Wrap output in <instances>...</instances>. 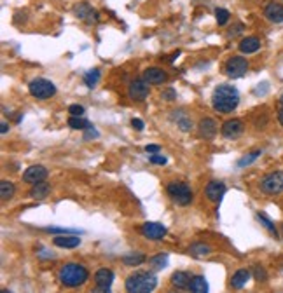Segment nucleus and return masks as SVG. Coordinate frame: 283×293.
Instances as JSON below:
<instances>
[{
	"label": "nucleus",
	"instance_id": "nucleus-47",
	"mask_svg": "<svg viewBox=\"0 0 283 293\" xmlns=\"http://www.w3.org/2000/svg\"><path fill=\"white\" fill-rule=\"evenodd\" d=\"M2 293H11V292H9V290H2Z\"/></svg>",
	"mask_w": 283,
	"mask_h": 293
},
{
	"label": "nucleus",
	"instance_id": "nucleus-32",
	"mask_svg": "<svg viewBox=\"0 0 283 293\" xmlns=\"http://www.w3.org/2000/svg\"><path fill=\"white\" fill-rule=\"evenodd\" d=\"M261 154H262L261 150H255V152L248 154V155H245V157H241V159H240V162H238V166H240V168H245V166H250L253 161H255V159L259 157V155H261Z\"/></svg>",
	"mask_w": 283,
	"mask_h": 293
},
{
	"label": "nucleus",
	"instance_id": "nucleus-12",
	"mask_svg": "<svg viewBox=\"0 0 283 293\" xmlns=\"http://www.w3.org/2000/svg\"><path fill=\"white\" fill-rule=\"evenodd\" d=\"M73 13H75V16L79 17V19H82V21L86 23H98L100 21V14L94 11L93 7H91L88 2H81V4L75 5V9H73Z\"/></svg>",
	"mask_w": 283,
	"mask_h": 293
},
{
	"label": "nucleus",
	"instance_id": "nucleus-2",
	"mask_svg": "<svg viewBox=\"0 0 283 293\" xmlns=\"http://www.w3.org/2000/svg\"><path fill=\"white\" fill-rule=\"evenodd\" d=\"M156 286H158V276L149 271L135 272V274L128 276L124 283V288L128 293H150L154 292Z\"/></svg>",
	"mask_w": 283,
	"mask_h": 293
},
{
	"label": "nucleus",
	"instance_id": "nucleus-13",
	"mask_svg": "<svg viewBox=\"0 0 283 293\" xmlns=\"http://www.w3.org/2000/svg\"><path fill=\"white\" fill-rule=\"evenodd\" d=\"M226 190H228V189H226V185H224L222 182H219V180H212V182L206 183V187H205L206 197H208L212 203H217V204L222 201Z\"/></svg>",
	"mask_w": 283,
	"mask_h": 293
},
{
	"label": "nucleus",
	"instance_id": "nucleus-20",
	"mask_svg": "<svg viewBox=\"0 0 283 293\" xmlns=\"http://www.w3.org/2000/svg\"><path fill=\"white\" fill-rule=\"evenodd\" d=\"M250 276H252V272H250L248 269H240V271H236L234 276L231 277V286L236 290H241L245 285H247V281L250 279Z\"/></svg>",
	"mask_w": 283,
	"mask_h": 293
},
{
	"label": "nucleus",
	"instance_id": "nucleus-10",
	"mask_svg": "<svg viewBox=\"0 0 283 293\" xmlns=\"http://www.w3.org/2000/svg\"><path fill=\"white\" fill-rule=\"evenodd\" d=\"M140 232L143 238L147 239H152V241H159V239H163L166 236V227L158 224V222H147L143 225L140 227Z\"/></svg>",
	"mask_w": 283,
	"mask_h": 293
},
{
	"label": "nucleus",
	"instance_id": "nucleus-44",
	"mask_svg": "<svg viewBox=\"0 0 283 293\" xmlns=\"http://www.w3.org/2000/svg\"><path fill=\"white\" fill-rule=\"evenodd\" d=\"M278 122H280V124H282V126H283V108H282V110L278 112Z\"/></svg>",
	"mask_w": 283,
	"mask_h": 293
},
{
	"label": "nucleus",
	"instance_id": "nucleus-36",
	"mask_svg": "<svg viewBox=\"0 0 283 293\" xmlns=\"http://www.w3.org/2000/svg\"><path fill=\"white\" fill-rule=\"evenodd\" d=\"M152 164H158V166H164L166 164V157H163V155H158V154H154V155H150V159H149Z\"/></svg>",
	"mask_w": 283,
	"mask_h": 293
},
{
	"label": "nucleus",
	"instance_id": "nucleus-43",
	"mask_svg": "<svg viewBox=\"0 0 283 293\" xmlns=\"http://www.w3.org/2000/svg\"><path fill=\"white\" fill-rule=\"evenodd\" d=\"M0 131H2V135H5V133L9 131V126H7V122H2V126H0Z\"/></svg>",
	"mask_w": 283,
	"mask_h": 293
},
{
	"label": "nucleus",
	"instance_id": "nucleus-31",
	"mask_svg": "<svg viewBox=\"0 0 283 293\" xmlns=\"http://www.w3.org/2000/svg\"><path fill=\"white\" fill-rule=\"evenodd\" d=\"M210 248L206 246V244H203V242H196V244H193L191 246V253H193L194 257H201V255H206V253H210Z\"/></svg>",
	"mask_w": 283,
	"mask_h": 293
},
{
	"label": "nucleus",
	"instance_id": "nucleus-15",
	"mask_svg": "<svg viewBox=\"0 0 283 293\" xmlns=\"http://www.w3.org/2000/svg\"><path fill=\"white\" fill-rule=\"evenodd\" d=\"M264 16L271 23H283V5L280 2H269L264 7Z\"/></svg>",
	"mask_w": 283,
	"mask_h": 293
},
{
	"label": "nucleus",
	"instance_id": "nucleus-1",
	"mask_svg": "<svg viewBox=\"0 0 283 293\" xmlns=\"http://www.w3.org/2000/svg\"><path fill=\"white\" fill-rule=\"evenodd\" d=\"M240 103V93L234 86L229 84H220L215 87L213 94H212V105L213 110L219 114H231Z\"/></svg>",
	"mask_w": 283,
	"mask_h": 293
},
{
	"label": "nucleus",
	"instance_id": "nucleus-6",
	"mask_svg": "<svg viewBox=\"0 0 283 293\" xmlns=\"http://www.w3.org/2000/svg\"><path fill=\"white\" fill-rule=\"evenodd\" d=\"M283 190V171H273L261 180V192L267 195H276Z\"/></svg>",
	"mask_w": 283,
	"mask_h": 293
},
{
	"label": "nucleus",
	"instance_id": "nucleus-38",
	"mask_svg": "<svg viewBox=\"0 0 283 293\" xmlns=\"http://www.w3.org/2000/svg\"><path fill=\"white\" fill-rule=\"evenodd\" d=\"M163 98H164V100H168V102H170V100H175V98H177L175 89H172V87H170V89H166L163 93Z\"/></svg>",
	"mask_w": 283,
	"mask_h": 293
},
{
	"label": "nucleus",
	"instance_id": "nucleus-37",
	"mask_svg": "<svg viewBox=\"0 0 283 293\" xmlns=\"http://www.w3.org/2000/svg\"><path fill=\"white\" fill-rule=\"evenodd\" d=\"M145 152L147 154H150V155H154V154H158L159 152V145H156V143H149L145 147Z\"/></svg>",
	"mask_w": 283,
	"mask_h": 293
},
{
	"label": "nucleus",
	"instance_id": "nucleus-8",
	"mask_svg": "<svg viewBox=\"0 0 283 293\" xmlns=\"http://www.w3.org/2000/svg\"><path fill=\"white\" fill-rule=\"evenodd\" d=\"M245 133V126L240 119H229L222 124L220 128V135L228 140H238L241 135Z\"/></svg>",
	"mask_w": 283,
	"mask_h": 293
},
{
	"label": "nucleus",
	"instance_id": "nucleus-48",
	"mask_svg": "<svg viewBox=\"0 0 283 293\" xmlns=\"http://www.w3.org/2000/svg\"><path fill=\"white\" fill-rule=\"evenodd\" d=\"M282 229H283V224H282Z\"/></svg>",
	"mask_w": 283,
	"mask_h": 293
},
{
	"label": "nucleus",
	"instance_id": "nucleus-23",
	"mask_svg": "<svg viewBox=\"0 0 283 293\" xmlns=\"http://www.w3.org/2000/svg\"><path fill=\"white\" fill-rule=\"evenodd\" d=\"M49 190H51V185H47V183H44V182L37 183V185H34V189L30 190V197H32V199L42 201L44 197H47Z\"/></svg>",
	"mask_w": 283,
	"mask_h": 293
},
{
	"label": "nucleus",
	"instance_id": "nucleus-14",
	"mask_svg": "<svg viewBox=\"0 0 283 293\" xmlns=\"http://www.w3.org/2000/svg\"><path fill=\"white\" fill-rule=\"evenodd\" d=\"M142 79L147 82V84H152V86H159L163 84V82L168 81V73L164 72L163 68H158V67H150L147 68L145 72H143V75H142Z\"/></svg>",
	"mask_w": 283,
	"mask_h": 293
},
{
	"label": "nucleus",
	"instance_id": "nucleus-9",
	"mask_svg": "<svg viewBox=\"0 0 283 293\" xmlns=\"http://www.w3.org/2000/svg\"><path fill=\"white\" fill-rule=\"evenodd\" d=\"M47 178V170L40 164H34L30 168H26L23 171V182L30 183V185H37V183H42Z\"/></svg>",
	"mask_w": 283,
	"mask_h": 293
},
{
	"label": "nucleus",
	"instance_id": "nucleus-26",
	"mask_svg": "<svg viewBox=\"0 0 283 293\" xmlns=\"http://www.w3.org/2000/svg\"><path fill=\"white\" fill-rule=\"evenodd\" d=\"M14 192H16V187H14L13 182H5L4 180L0 183V197H2V201H9L14 195Z\"/></svg>",
	"mask_w": 283,
	"mask_h": 293
},
{
	"label": "nucleus",
	"instance_id": "nucleus-22",
	"mask_svg": "<svg viewBox=\"0 0 283 293\" xmlns=\"http://www.w3.org/2000/svg\"><path fill=\"white\" fill-rule=\"evenodd\" d=\"M189 283H191V276H189L187 272H173L172 276V285L175 286L177 290H184V288H189Z\"/></svg>",
	"mask_w": 283,
	"mask_h": 293
},
{
	"label": "nucleus",
	"instance_id": "nucleus-33",
	"mask_svg": "<svg viewBox=\"0 0 283 293\" xmlns=\"http://www.w3.org/2000/svg\"><path fill=\"white\" fill-rule=\"evenodd\" d=\"M253 276H255V279L257 281H266L267 279L266 271H264V267H261V265H255V269H253Z\"/></svg>",
	"mask_w": 283,
	"mask_h": 293
},
{
	"label": "nucleus",
	"instance_id": "nucleus-3",
	"mask_svg": "<svg viewBox=\"0 0 283 293\" xmlns=\"http://www.w3.org/2000/svg\"><path fill=\"white\" fill-rule=\"evenodd\" d=\"M88 277H89L88 269L79 263H67L60 269V281L67 288H77V286L84 285Z\"/></svg>",
	"mask_w": 283,
	"mask_h": 293
},
{
	"label": "nucleus",
	"instance_id": "nucleus-18",
	"mask_svg": "<svg viewBox=\"0 0 283 293\" xmlns=\"http://www.w3.org/2000/svg\"><path fill=\"white\" fill-rule=\"evenodd\" d=\"M259 49H261V40H259L257 37H253V35L245 37L240 42V51L243 52V54H253V52H257Z\"/></svg>",
	"mask_w": 283,
	"mask_h": 293
},
{
	"label": "nucleus",
	"instance_id": "nucleus-39",
	"mask_svg": "<svg viewBox=\"0 0 283 293\" xmlns=\"http://www.w3.org/2000/svg\"><path fill=\"white\" fill-rule=\"evenodd\" d=\"M131 126H133L135 129H138V131H142V129H143V122H142L140 119H137V117H135V119H131Z\"/></svg>",
	"mask_w": 283,
	"mask_h": 293
},
{
	"label": "nucleus",
	"instance_id": "nucleus-34",
	"mask_svg": "<svg viewBox=\"0 0 283 293\" xmlns=\"http://www.w3.org/2000/svg\"><path fill=\"white\" fill-rule=\"evenodd\" d=\"M69 112H70V115H73V117H81V115L84 114V106L73 103V105L69 106Z\"/></svg>",
	"mask_w": 283,
	"mask_h": 293
},
{
	"label": "nucleus",
	"instance_id": "nucleus-35",
	"mask_svg": "<svg viewBox=\"0 0 283 293\" xmlns=\"http://www.w3.org/2000/svg\"><path fill=\"white\" fill-rule=\"evenodd\" d=\"M178 128L182 131H189V129L193 128V121L189 119V117H182V119H178Z\"/></svg>",
	"mask_w": 283,
	"mask_h": 293
},
{
	"label": "nucleus",
	"instance_id": "nucleus-11",
	"mask_svg": "<svg viewBox=\"0 0 283 293\" xmlns=\"http://www.w3.org/2000/svg\"><path fill=\"white\" fill-rule=\"evenodd\" d=\"M128 94L131 100L135 102H143L147 96H149V86L143 79H137V81H131L129 82V87H128Z\"/></svg>",
	"mask_w": 283,
	"mask_h": 293
},
{
	"label": "nucleus",
	"instance_id": "nucleus-27",
	"mask_svg": "<svg viewBox=\"0 0 283 293\" xmlns=\"http://www.w3.org/2000/svg\"><path fill=\"white\" fill-rule=\"evenodd\" d=\"M69 126L72 129H91L93 128V124L89 122V121L82 119V117H70L69 119Z\"/></svg>",
	"mask_w": 283,
	"mask_h": 293
},
{
	"label": "nucleus",
	"instance_id": "nucleus-21",
	"mask_svg": "<svg viewBox=\"0 0 283 293\" xmlns=\"http://www.w3.org/2000/svg\"><path fill=\"white\" fill-rule=\"evenodd\" d=\"M189 292L191 293H208V281L203 276H193L189 283Z\"/></svg>",
	"mask_w": 283,
	"mask_h": 293
},
{
	"label": "nucleus",
	"instance_id": "nucleus-7",
	"mask_svg": "<svg viewBox=\"0 0 283 293\" xmlns=\"http://www.w3.org/2000/svg\"><path fill=\"white\" fill-rule=\"evenodd\" d=\"M248 70V61L245 60L243 56H232L226 63V73L232 79H240L247 73Z\"/></svg>",
	"mask_w": 283,
	"mask_h": 293
},
{
	"label": "nucleus",
	"instance_id": "nucleus-19",
	"mask_svg": "<svg viewBox=\"0 0 283 293\" xmlns=\"http://www.w3.org/2000/svg\"><path fill=\"white\" fill-rule=\"evenodd\" d=\"M53 242L60 248H77L81 244V239L72 234H61V236H56Z\"/></svg>",
	"mask_w": 283,
	"mask_h": 293
},
{
	"label": "nucleus",
	"instance_id": "nucleus-16",
	"mask_svg": "<svg viewBox=\"0 0 283 293\" xmlns=\"http://www.w3.org/2000/svg\"><path fill=\"white\" fill-rule=\"evenodd\" d=\"M199 135H201V138H205V140H212V138L217 135V124H215V121L212 119V117L201 119V122H199Z\"/></svg>",
	"mask_w": 283,
	"mask_h": 293
},
{
	"label": "nucleus",
	"instance_id": "nucleus-45",
	"mask_svg": "<svg viewBox=\"0 0 283 293\" xmlns=\"http://www.w3.org/2000/svg\"><path fill=\"white\" fill-rule=\"evenodd\" d=\"M280 105H282V108H283V94L280 96Z\"/></svg>",
	"mask_w": 283,
	"mask_h": 293
},
{
	"label": "nucleus",
	"instance_id": "nucleus-30",
	"mask_svg": "<svg viewBox=\"0 0 283 293\" xmlns=\"http://www.w3.org/2000/svg\"><path fill=\"white\" fill-rule=\"evenodd\" d=\"M257 218H259V222H261L262 225L266 227V229L269 230L273 236H275V238H278V230H276L275 224H273V222L267 218V215H264V213H257Z\"/></svg>",
	"mask_w": 283,
	"mask_h": 293
},
{
	"label": "nucleus",
	"instance_id": "nucleus-29",
	"mask_svg": "<svg viewBox=\"0 0 283 293\" xmlns=\"http://www.w3.org/2000/svg\"><path fill=\"white\" fill-rule=\"evenodd\" d=\"M147 257L143 255V253H135V255H126L124 259H123V262L126 263V265H129V267H135V265H140V263L145 262Z\"/></svg>",
	"mask_w": 283,
	"mask_h": 293
},
{
	"label": "nucleus",
	"instance_id": "nucleus-42",
	"mask_svg": "<svg viewBox=\"0 0 283 293\" xmlns=\"http://www.w3.org/2000/svg\"><path fill=\"white\" fill-rule=\"evenodd\" d=\"M93 293H112V292L107 286H96V288L93 290Z\"/></svg>",
	"mask_w": 283,
	"mask_h": 293
},
{
	"label": "nucleus",
	"instance_id": "nucleus-40",
	"mask_svg": "<svg viewBox=\"0 0 283 293\" xmlns=\"http://www.w3.org/2000/svg\"><path fill=\"white\" fill-rule=\"evenodd\" d=\"M243 30V25H240V23H238V25L234 26V28H231V30H229V37H234L236 34H240V32Z\"/></svg>",
	"mask_w": 283,
	"mask_h": 293
},
{
	"label": "nucleus",
	"instance_id": "nucleus-46",
	"mask_svg": "<svg viewBox=\"0 0 283 293\" xmlns=\"http://www.w3.org/2000/svg\"><path fill=\"white\" fill-rule=\"evenodd\" d=\"M170 293H182V292H180V290H177V288H175V290H172Z\"/></svg>",
	"mask_w": 283,
	"mask_h": 293
},
{
	"label": "nucleus",
	"instance_id": "nucleus-4",
	"mask_svg": "<svg viewBox=\"0 0 283 293\" xmlns=\"http://www.w3.org/2000/svg\"><path fill=\"white\" fill-rule=\"evenodd\" d=\"M166 192H168V195H170V197L178 204V206H187V204L193 203V190H191V187L184 182L168 183Z\"/></svg>",
	"mask_w": 283,
	"mask_h": 293
},
{
	"label": "nucleus",
	"instance_id": "nucleus-24",
	"mask_svg": "<svg viewBox=\"0 0 283 293\" xmlns=\"http://www.w3.org/2000/svg\"><path fill=\"white\" fill-rule=\"evenodd\" d=\"M100 75H102V73H100L98 68H91L89 72H86L84 77H82V79H84V84H86L89 89H93V87H96V84H98Z\"/></svg>",
	"mask_w": 283,
	"mask_h": 293
},
{
	"label": "nucleus",
	"instance_id": "nucleus-28",
	"mask_svg": "<svg viewBox=\"0 0 283 293\" xmlns=\"http://www.w3.org/2000/svg\"><path fill=\"white\" fill-rule=\"evenodd\" d=\"M215 19H217V25L219 26H226L229 19H231V13H229L228 9L219 7L215 11Z\"/></svg>",
	"mask_w": 283,
	"mask_h": 293
},
{
	"label": "nucleus",
	"instance_id": "nucleus-17",
	"mask_svg": "<svg viewBox=\"0 0 283 293\" xmlns=\"http://www.w3.org/2000/svg\"><path fill=\"white\" fill-rule=\"evenodd\" d=\"M94 283H96V286H107V288H110V285L114 283V272L107 267L98 269L96 274H94Z\"/></svg>",
	"mask_w": 283,
	"mask_h": 293
},
{
	"label": "nucleus",
	"instance_id": "nucleus-41",
	"mask_svg": "<svg viewBox=\"0 0 283 293\" xmlns=\"http://www.w3.org/2000/svg\"><path fill=\"white\" fill-rule=\"evenodd\" d=\"M86 140H91V138H98V133H96V129L94 128H91V129H88V135L84 136Z\"/></svg>",
	"mask_w": 283,
	"mask_h": 293
},
{
	"label": "nucleus",
	"instance_id": "nucleus-25",
	"mask_svg": "<svg viewBox=\"0 0 283 293\" xmlns=\"http://www.w3.org/2000/svg\"><path fill=\"white\" fill-rule=\"evenodd\" d=\"M149 263L154 271H161L168 265V253H158L149 260Z\"/></svg>",
	"mask_w": 283,
	"mask_h": 293
},
{
	"label": "nucleus",
	"instance_id": "nucleus-5",
	"mask_svg": "<svg viewBox=\"0 0 283 293\" xmlns=\"http://www.w3.org/2000/svg\"><path fill=\"white\" fill-rule=\"evenodd\" d=\"M28 91L34 98L37 100H49L56 94V86L47 79H34V81L28 84Z\"/></svg>",
	"mask_w": 283,
	"mask_h": 293
}]
</instances>
